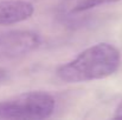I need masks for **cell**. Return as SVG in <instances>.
Listing matches in <instances>:
<instances>
[{
    "label": "cell",
    "mask_w": 122,
    "mask_h": 120,
    "mask_svg": "<svg viewBox=\"0 0 122 120\" xmlns=\"http://www.w3.org/2000/svg\"><path fill=\"white\" fill-rule=\"evenodd\" d=\"M121 0H61L57 6V12L62 15L77 14L84 11L91 9L100 5L117 2Z\"/></svg>",
    "instance_id": "5"
},
{
    "label": "cell",
    "mask_w": 122,
    "mask_h": 120,
    "mask_svg": "<svg viewBox=\"0 0 122 120\" xmlns=\"http://www.w3.org/2000/svg\"><path fill=\"white\" fill-rule=\"evenodd\" d=\"M55 98L41 91H31L0 101V119L41 120L55 111Z\"/></svg>",
    "instance_id": "2"
},
{
    "label": "cell",
    "mask_w": 122,
    "mask_h": 120,
    "mask_svg": "<svg viewBox=\"0 0 122 120\" xmlns=\"http://www.w3.org/2000/svg\"><path fill=\"white\" fill-rule=\"evenodd\" d=\"M115 119H122V101L117 105L116 110H115V114H114Z\"/></svg>",
    "instance_id": "6"
},
{
    "label": "cell",
    "mask_w": 122,
    "mask_h": 120,
    "mask_svg": "<svg viewBox=\"0 0 122 120\" xmlns=\"http://www.w3.org/2000/svg\"><path fill=\"white\" fill-rule=\"evenodd\" d=\"M41 37L32 31H8L0 33V58L15 59L29 54L41 45Z\"/></svg>",
    "instance_id": "3"
},
{
    "label": "cell",
    "mask_w": 122,
    "mask_h": 120,
    "mask_svg": "<svg viewBox=\"0 0 122 120\" xmlns=\"http://www.w3.org/2000/svg\"><path fill=\"white\" fill-rule=\"evenodd\" d=\"M35 13V6L26 0H1L0 25H13L30 19Z\"/></svg>",
    "instance_id": "4"
},
{
    "label": "cell",
    "mask_w": 122,
    "mask_h": 120,
    "mask_svg": "<svg viewBox=\"0 0 122 120\" xmlns=\"http://www.w3.org/2000/svg\"><path fill=\"white\" fill-rule=\"evenodd\" d=\"M7 78H8V72H7L5 68H1V67H0V82L5 81Z\"/></svg>",
    "instance_id": "7"
},
{
    "label": "cell",
    "mask_w": 122,
    "mask_h": 120,
    "mask_svg": "<svg viewBox=\"0 0 122 120\" xmlns=\"http://www.w3.org/2000/svg\"><path fill=\"white\" fill-rule=\"evenodd\" d=\"M121 64L120 51L112 44H95L75 59L57 67L56 74L66 84L104 79L114 74Z\"/></svg>",
    "instance_id": "1"
}]
</instances>
